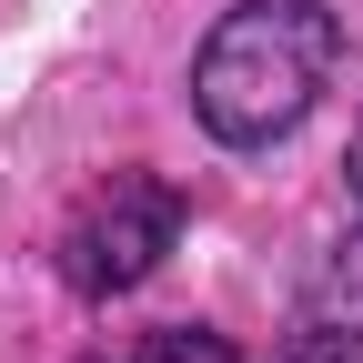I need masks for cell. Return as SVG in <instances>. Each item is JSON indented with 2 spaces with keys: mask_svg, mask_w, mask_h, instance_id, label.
I'll use <instances>...</instances> for the list:
<instances>
[{
  "mask_svg": "<svg viewBox=\"0 0 363 363\" xmlns=\"http://www.w3.org/2000/svg\"><path fill=\"white\" fill-rule=\"evenodd\" d=\"M343 192H353V212H363V121H353V152H343Z\"/></svg>",
  "mask_w": 363,
  "mask_h": 363,
  "instance_id": "6",
  "label": "cell"
},
{
  "mask_svg": "<svg viewBox=\"0 0 363 363\" xmlns=\"http://www.w3.org/2000/svg\"><path fill=\"white\" fill-rule=\"evenodd\" d=\"M182 222H192L182 182H162V172H111L101 192L71 212V233H61V283H71L81 303H111V293H131V283H152L162 252L182 242Z\"/></svg>",
  "mask_w": 363,
  "mask_h": 363,
  "instance_id": "2",
  "label": "cell"
},
{
  "mask_svg": "<svg viewBox=\"0 0 363 363\" xmlns=\"http://www.w3.org/2000/svg\"><path fill=\"white\" fill-rule=\"evenodd\" d=\"M343 21L323 0H233L192 51V121L222 152H262L333 91Z\"/></svg>",
  "mask_w": 363,
  "mask_h": 363,
  "instance_id": "1",
  "label": "cell"
},
{
  "mask_svg": "<svg viewBox=\"0 0 363 363\" xmlns=\"http://www.w3.org/2000/svg\"><path fill=\"white\" fill-rule=\"evenodd\" d=\"M131 363H233V343H222V333H202V323H162Z\"/></svg>",
  "mask_w": 363,
  "mask_h": 363,
  "instance_id": "4",
  "label": "cell"
},
{
  "mask_svg": "<svg viewBox=\"0 0 363 363\" xmlns=\"http://www.w3.org/2000/svg\"><path fill=\"white\" fill-rule=\"evenodd\" d=\"M303 323H353V333H363V212H353V233L313 262V283H303Z\"/></svg>",
  "mask_w": 363,
  "mask_h": 363,
  "instance_id": "3",
  "label": "cell"
},
{
  "mask_svg": "<svg viewBox=\"0 0 363 363\" xmlns=\"http://www.w3.org/2000/svg\"><path fill=\"white\" fill-rule=\"evenodd\" d=\"M272 363H363V333H353V323H303Z\"/></svg>",
  "mask_w": 363,
  "mask_h": 363,
  "instance_id": "5",
  "label": "cell"
}]
</instances>
